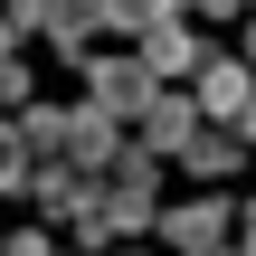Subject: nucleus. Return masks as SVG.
<instances>
[{
    "label": "nucleus",
    "mask_w": 256,
    "mask_h": 256,
    "mask_svg": "<svg viewBox=\"0 0 256 256\" xmlns=\"http://www.w3.org/2000/svg\"><path fill=\"white\" fill-rule=\"evenodd\" d=\"M66 162H76L86 180H95V171L114 180V162H124V152H114V124H104L95 104H76V114H66Z\"/></svg>",
    "instance_id": "obj_4"
},
{
    "label": "nucleus",
    "mask_w": 256,
    "mask_h": 256,
    "mask_svg": "<svg viewBox=\"0 0 256 256\" xmlns=\"http://www.w3.org/2000/svg\"><path fill=\"white\" fill-rule=\"evenodd\" d=\"M190 133H200V104L190 95H162L142 114V152H190Z\"/></svg>",
    "instance_id": "obj_6"
},
{
    "label": "nucleus",
    "mask_w": 256,
    "mask_h": 256,
    "mask_svg": "<svg viewBox=\"0 0 256 256\" xmlns=\"http://www.w3.org/2000/svg\"><path fill=\"white\" fill-rule=\"evenodd\" d=\"M162 247H180V256H238V218H228V200H190V209H171V218H162Z\"/></svg>",
    "instance_id": "obj_3"
},
{
    "label": "nucleus",
    "mask_w": 256,
    "mask_h": 256,
    "mask_svg": "<svg viewBox=\"0 0 256 256\" xmlns=\"http://www.w3.org/2000/svg\"><path fill=\"white\" fill-rule=\"evenodd\" d=\"M238 142H256V104H247V124H238Z\"/></svg>",
    "instance_id": "obj_14"
},
{
    "label": "nucleus",
    "mask_w": 256,
    "mask_h": 256,
    "mask_svg": "<svg viewBox=\"0 0 256 256\" xmlns=\"http://www.w3.org/2000/svg\"><path fill=\"white\" fill-rule=\"evenodd\" d=\"M86 104H95L104 124H124V114H152V104H162V86H152V66H142V57H95V66H86Z\"/></svg>",
    "instance_id": "obj_1"
},
{
    "label": "nucleus",
    "mask_w": 256,
    "mask_h": 256,
    "mask_svg": "<svg viewBox=\"0 0 256 256\" xmlns=\"http://www.w3.org/2000/svg\"><path fill=\"white\" fill-rule=\"evenodd\" d=\"M0 66H10V10H0Z\"/></svg>",
    "instance_id": "obj_13"
},
{
    "label": "nucleus",
    "mask_w": 256,
    "mask_h": 256,
    "mask_svg": "<svg viewBox=\"0 0 256 256\" xmlns=\"http://www.w3.org/2000/svg\"><path fill=\"white\" fill-rule=\"evenodd\" d=\"M86 28H104V10H48V48L57 57H86Z\"/></svg>",
    "instance_id": "obj_8"
},
{
    "label": "nucleus",
    "mask_w": 256,
    "mask_h": 256,
    "mask_svg": "<svg viewBox=\"0 0 256 256\" xmlns=\"http://www.w3.org/2000/svg\"><path fill=\"white\" fill-rule=\"evenodd\" d=\"M19 142H28V152H48V162H66V114H57V104L19 114Z\"/></svg>",
    "instance_id": "obj_9"
},
{
    "label": "nucleus",
    "mask_w": 256,
    "mask_h": 256,
    "mask_svg": "<svg viewBox=\"0 0 256 256\" xmlns=\"http://www.w3.org/2000/svg\"><path fill=\"white\" fill-rule=\"evenodd\" d=\"M247 57H256V38H247Z\"/></svg>",
    "instance_id": "obj_15"
},
{
    "label": "nucleus",
    "mask_w": 256,
    "mask_h": 256,
    "mask_svg": "<svg viewBox=\"0 0 256 256\" xmlns=\"http://www.w3.org/2000/svg\"><path fill=\"white\" fill-rule=\"evenodd\" d=\"M200 124H218V133H238L247 124V104H256V66H238V57H209L200 66Z\"/></svg>",
    "instance_id": "obj_2"
},
{
    "label": "nucleus",
    "mask_w": 256,
    "mask_h": 256,
    "mask_svg": "<svg viewBox=\"0 0 256 256\" xmlns=\"http://www.w3.org/2000/svg\"><path fill=\"white\" fill-rule=\"evenodd\" d=\"M10 256H57V247H48V238L28 228V238H10Z\"/></svg>",
    "instance_id": "obj_11"
},
{
    "label": "nucleus",
    "mask_w": 256,
    "mask_h": 256,
    "mask_svg": "<svg viewBox=\"0 0 256 256\" xmlns=\"http://www.w3.org/2000/svg\"><path fill=\"white\" fill-rule=\"evenodd\" d=\"M0 256H10V247H0Z\"/></svg>",
    "instance_id": "obj_16"
},
{
    "label": "nucleus",
    "mask_w": 256,
    "mask_h": 256,
    "mask_svg": "<svg viewBox=\"0 0 256 256\" xmlns=\"http://www.w3.org/2000/svg\"><path fill=\"white\" fill-rule=\"evenodd\" d=\"M180 162H190V171H200V180H228V171H238V162H247V142H238V133H218V124H200V133H190V152H180Z\"/></svg>",
    "instance_id": "obj_7"
},
{
    "label": "nucleus",
    "mask_w": 256,
    "mask_h": 256,
    "mask_svg": "<svg viewBox=\"0 0 256 256\" xmlns=\"http://www.w3.org/2000/svg\"><path fill=\"white\" fill-rule=\"evenodd\" d=\"M28 180H38V209H48V218H86V209H95V180H86L76 162H48V171H28Z\"/></svg>",
    "instance_id": "obj_5"
},
{
    "label": "nucleus",
    "mask_w": 256,
    "mask_h": 256,
    "mask_svg": "<svg viewBox=\"0 0 256 256\" xmlns=\"http://www.w3.org/2000/svg\"><path fill=\"white\" fill-rule=\"evenodd\" d=\"M238 256H256V209H247V238H238Z\"/></svg>",
    "instance_id": "obj_12"
},
{
    "label": "nucleus",
    "mask_w": 256,
    "mask_h": 256,
    "mask_svg": "<svg viewBox=\"0 0 256 256\" xmlns=\"http://www.w3.org/2000/svg\"><path fill=\"white\" fill-rule=\"evenodd\" d=\"M28 180V142H19V124L0 114V190H19Z\"/></svg>",
    "instance_id": "obj_10"
}]
</instances>
